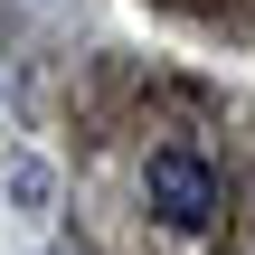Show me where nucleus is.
Returning a JSON list of instances; mask_svg holds the SVG:
<instances>
[{"mask_svg": "<svg viewBox=\"0 0 255 255\" xmlns=\"http://www.w3.org/2000/svg\"><path fill=\"white\" fill-rule=\"evenodd\" d=\"M142 189H151L161 227H208V218H218V170H208L199 151H151Z\"/></svg>", "mask_w": 255, "mask_h": 255, "instance_id": "obj_1", "label": "nucleus"}]
</instances>
